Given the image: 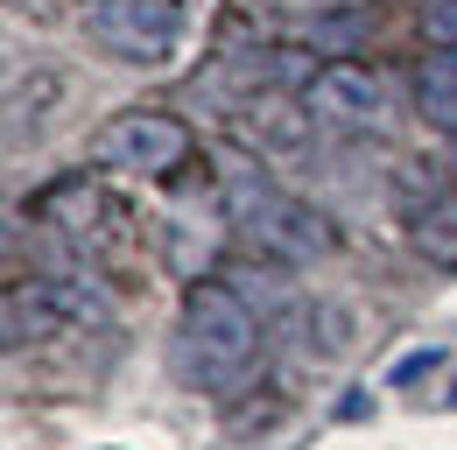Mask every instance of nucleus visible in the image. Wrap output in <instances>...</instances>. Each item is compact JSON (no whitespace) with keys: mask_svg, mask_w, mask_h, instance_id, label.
Masks as SVG:
<instances>
[{"mask_svg":"<svg viewBox=\"0 0 457 450\" xmlns=\"http://www.w3.org/2000/svg\"><path fill=\"white\" fill-rule=\"evenodd\" d=\"M451 183H457V134H451Z\"/></svg>","mask_w":457,"mask_h":450,"instance_id":"11","label":"nucleus"},{"mask_svg":"<svg viewBox=\"0 0 457 450\" xmlns=\"http://www.w3.org/2000/svg\"><path fill=\"white\" fill-rule=\"evenodd\" d=\"M451 408H457V388H451Z\"/></svg>","mask_w":457,"mask_h":450,"instance_id":"12","label":"nucleus"},{"mask_svg":"<svg viewBox=\"0 0 457 450\" xmlns=\"http://www.w3.org/2000/svg\"><path fill=\"white\" fill-rule=\"evenodd\" d=\"M303 112H310V127H324V134H373L380 112H387V92H380V78L359 71V63H324V71L303 85Z\"/></svg>","mask_w":457,"mask_h":450,"instance_id":"5","label":"nucleus"},{"mask_svg":"<svg viewBox=\"0 0 457 450\" xmlns=\"http://www.w3.org/2000/svg\"><path fill=\"white\" fill-rule=\"evenodd\" d=\"M408 239H415L436 268H457V183H451V197L429 190V197L408 204Z\"/></svg>","mask_w":457,"mask_h":450,"instance_id":"6","label":"nucleus"},{"mask_svg":"<svg viewBox=\"0 0 457 450\" xmlns=\"http://www.w3.org/2000/svg\"><path fill=\"white\" fill-rule=\"evenodd\" d=\"M422 36H429L436 50H457V0H429V7H422Z\"/></svg>","mask_w":457,"mask_h":450,"instance_id":"10","label":"nucleus"},{"mask_svg":"<svg viewBox=\"0 0 457 450\" xmlns=\"http://www.w3.org/2000/svg\"><path fill=\"white\" fill-rule=\"evenodd\" d=\"M415 99H422V120L436 134H457V50H436L415 78Z\"/></svg>","mask_w":457,"mask_h":450,"instance_id":"8","label":"nucleus"},{"mask_svg":"<svg viewBox=\"0 0 457 450\" xmlns=\"http://www.w3.org/2000/svg\"><path fill=\"white\" fill-rule=\"evenodd\" d=\"M226 204H232V225H239L261 254L288 261V268H310V261L331 246L324 219H317L310 204L282 197V190L261 176V162H246V155H226Z\"/></svg>","mask_w":457,"mask_h":450,"instance_id":"2","label":"nucleus"},{"mask_svg":"<svg viewBox=\"0 0 457 450\" xmlns=\"http://www.w3.org/2000/svg\"><path fill=\"white\" fill-rule=\"evenodd\" d=\"M190 155V134H183V120L170 112H120L106 120L99 134H92V162L99 169H134V176H162Z\"/></svg>","mask_w":457,"mask_h":450,"instance_id":"3","label":"nucleus"},{"mask_svg":"<svg viewBox=\"0 0 457 450\" xmlns=\"http://www.w3.org/2000/svg\"><path fill=\"white\" fill-rule=\"evenodd\" d=\"M176 352H183L190 380H204V388H239L246 366L261 359V317L246 310L239 288H226V281H197V288L183 296Z\"/></svg>","mask_w":457,"mask_h":450,"instance_id":"1","label":"nucleus"},{"mask_svg":"<svg viewBox=\"0 0 457 450\" xmlns=\"http://www.w3.org/2000/svg\"><path fill=\"white\" fill-rule=\"evenodd\" d=\"M63 324V303L50 281H21V288H7V345H29V338H50Z\"/></svg>","mask_w":457,"mask_h":450,"instance_id":"7","label":"nucleus"},{"mask_svg":"<svg viewBox=\"0 0 457 450\" xmlns=\"http://www.w3.org/2000/svg\"><path fill=\"white\" fill-rule=\"evenodd\" d=\"M50 99H57V78L14 85V99H7V141H21V134H29V106H36V112H50Z\"/></svg>","mask_w":457,"mask_h":450,"instance_id":"9","label":"nucleus"},{"mask_svg":"<svg viewBox=\"0 0 457 450\" xmlns=\"http://www.w3.org/2000/svg\"><path fill=\"white\" fill-rule=\"evenodd\" d=\"M183 7L176 0H92V36L120 63H162L176 50Z\"/></svg>","mask_w":457,"mask_h":450,"instance_id":"4","label":"nucleus"}]
</instances>
